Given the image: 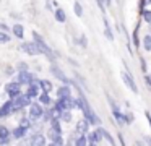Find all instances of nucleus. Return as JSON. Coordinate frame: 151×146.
I'll return each mask as SVG.
<instances>
[{
  "instance_id": "27",
  "label": "nucleus",
  "mask_w": 151,
  "mask_h": 146,
  "mask_svg": "<svg viewBox=\"0 0 151 146\" xmlns=\"http://www.w3.org/2000/svg\"><path fill=\"white\" fill-rule=\"evenodd\" d=\"M101 132H102V136H104V138H106V140H107V141H109V143H114V138H112V136H111V135H109V133H107V132H106V130H102V128H101Z\"/></svg>"
},
{
  "instance_id": "9",
  "label": "nucleus",
  "mask_w": 151,
  "mask_h": 146,
  "mask_svg": "<svg viewBox=\"0 0 151 146\" xmlns=\"http://www.w3.org/2000/svg\"><path fill=\"white\" fill-rule=\"evenodd\" d=\"M88 128H89L88 120H80V122L76 123V133H78V135H86Z\"/></svg>"
},
{
  "instance_id": "26",
  "label": "nucleus",
  "mask_w": 151,
  "mask_h": 146,
  "mask_svg": "<svg viewBox=\"0 0 151 146\" xmlns=\"http://www.w3.org/2000/svg\"><path fill=\"white\" fill-rule=\"evenodd\" d=\"M141 15H143L145 21H148V23L151 21V12H150V10H145V12H141Z\"/></svg>"
},
{
  "instance_id": "18",
  "label": "nucleus",
  "mask_w": 151,
  "mask_h": 146,
  "mask_svg": "<svg viewBox=\"0 0 151 146\" xmlns=\"http://www.w3.org/2000/svg\"><path fill=\"white\" fill-rule=\"evenodd\" d=\"M104 26H106V37L109 39V41H112L114 39V34H112V31H111V26H109V23H107V19L104 18Z\"/></svg>"
},
{
  "instance_id": "12",
  "label": "nucleus",
  "mask_w": 151,
  "mask_h": 146,
  "mask_svg": "<svg viewBox=\"0 0 151 146\" xmlns=\"http://www.w3.org/2000/svg\"><path fill=\"white\" fill-rule=\"evenodd\" d=\"M15 110V107H13V102H7L5 104L4 107H2V109H0V117H5V115H8V114H12Z\"/></svg>"
},
{
  "instance_id": "15",
  "label": "nucleus",
  "mask_w": 151,
  "mask_h": 146,
  "mask_svg": "<svg viewBox=\"0 0 151 146\" xmlns=\"http://www.w3.org/2000/svg\"><path fill=\"white\" fill-rule=\"evenodd\" d=\"M31 145L42 146V145H46V138H44L42 135H36V136H33V140H31Z\"/></svg>"
},
{
  "instance_id": "30",
  "label": "nucleus",
  "mask_w": 151,
  "mask_h": 146,
  "mask_svg": "<svg viewBox=\"0 0 151 146\" xmlns=\"http://www.w3.org/2000/svg\"><path fill=\"white\" fill-rule=\"evenodd\" d=\"M8 41H10L8 34H5V32H0V42H8Z\"/></svg>"
},
{
  "instance_id": "29",
  "label": "nucleus",
  "mask_w": 151,
  "mask_h": 146,
  "mask_svg": "<svg viewBox=\"0 0 151 146\" xmlns=\"http://www.w3.org/2000/svg\"><path fill=\"white\" fill-rule=\"evenodd\" d=\"M138 29H140V26H137L135 34H133V42H135V45H137V47H138V44H140V42H138Z\"/></svg>"
},
{
  "instance_id": "4",
  "label": "nucleus",
  "mask_w": 151,
  "mask_h": 146,
  "mask_svg": "<svg viewBox=\"0 0 151 146\" xmlns=\"http://www.w3.org/2000/svg\"><path fill=\"white\" fill-rule=\"evenodd\" d=\"M20 49H21L23 52H26V54H29V55H37V54H41V50H39V47H37L36 42H24V44L20 45Z\"/></svg>"
},
{
  "instance_id": "2",
  "label": "nucleus",
  "mask_w": 151,
  "mask_h": 146,
  "mask_svg": "<svg viewBox=\"0 0 151 146\" xmlns=\"http://www.w3.org/2000/svg\"><path fill=\"white\" fill-rule=\"evenodd\" d=\"M12 102H13L15 110L23 109V107L29 106V96H28V94H17L15 97H12Z\"/></svg>"
},
{
  "instance_id": "39",
  "label": "nucleus",
  "mask_w": 151,
  "mask_h": 146,
  "mask_svg": "<svg viewBox=\"0 0 151 146\" xmlns=\"http://www.w3.org/2000/svg\"><path fill=\"white\" fill-rule=\"evenodd\" d=\"M150 3H151V0H150Z\"/></svg>"
},
{
  "instance_id": "5",
  "label": "nucleus",
  "mask_w": 151,
  "mask_h": 146,
  "mask_svg": "<svg viewBox=\"0 0 151 146\" xmlns=\"http://www.w3.org/2000/svg\"><path fill=\"white\" fill-rule=\"evenodd\" d=\"M47 136H49L50 140L54 141V145H62V130L60 128H55V127H50L49 133H47Z\"/></svg>"
},
{
  "instance_id": "28",
  "label": "nucleus",
  "mask_w": 151,
  "mask_h": 146,
  "mask_svg": "<svg viewBox=\"0 0 151 146\" xmlns=\"http://www.w3.org/2000/svg\"><path fill=\"white\" fill-rule=\"evenodd\" d=\"M29 123H31V119H23V120H21V123H20V127L28 128V127H29Z\"/></svg>"
},
{
  "instance_id": "22",
  "label": "nucleus",
  "mask_w": 151,
  "mask_h": 146,
  "mask_svg": "<svg viewBox=\"0 0 151 146\" xmlns=\"http://www.w3.org/2000/svg\"><path fill=\"white\" fill-rule=\"evenodd\" d=\"M60 119L65 120V122H70V120H72V114H70L68 110H62V115H60Z\"/></svg>"
},
{
  "instance_id": "35",
  "label": "nucleus",
  "mask_w": 151,
  "mask_h": 146,
  "mask_svg": "<svg viewBox=\"0 0 151 146\" xmlns=\"http://www.w3.org/2000/svg\"><path fill=\"white\" fill-rule=\"evenodd\" d=\"M104 3H106V5H111V3H112V0H104Z\"/></svg>"
},
{
  "instance_id": "16",
  "label": "nucleus",
  "mask_w": 151,
  "mask_h": 146,
  "mask_svg": "<svg viewBox=\"0 0 151 146\" xmlns=\"http://www.w3.org/2000/svg\"><path fill=\"white\" fill-rule=\"evenodd\" d=\"M59 97H70L72 96V91H70V88L68 86H62V88H59Z\"/></svg>"
},
{
  "instance_id": "24",
  "label": "nucleus",
  "mask_w": 151,
  "mask_h": 146,
  "mask_svg": "<svg viewBox=\"0 0 151 146\" xmlns=\"http://www.w3.org/2000/svg\"><path fill=\"white\" fill-rule=\"evenodd\" d=\"M143 42H145V49H146V50H151V34H148Z\"/></svg>"
},
{
  "instance_id": "40",
  "label": "nucleus",
  "mask_w": 151,
  "mask_h": 146,
  "mask_svg": "<svg viewBox=\"0 0 151 146\" xmlns=\"http://www.w3.org/2000/svg\"><path fill=\"white\" fill-rule=\"evenodd\" d=\"M150 78H151V76H150Z\"/></svg>"
},
{
  "instance_id": "11",
  "label": "nucleus",
  "mask_w": 151,
  "mask_h": 146,
  "mask_svg": "<svg viewBox=\"0 0 151 146\" xmlns=\"http://www.w3.org/2000/svg\"><path fill=\"white\" fill-rule=\"evenodd\" d=\"M7 91L10 93L12 97H15L17 94H20V83H8L7 84Z\"/></svg>"
},
{
  "instance_id": "32",
  "label": "nucleus",
  "mask_w": 151,
  "mask_h": 146,
  "mask_svg": "<svg viewBox=\"0 0 151 146\" xmlns=\"http://www.w3.org/2000/svg\"><path fill=\"white\" fill-rule=\"evenodd\" d=\"M18 68H20V71H26L28 65L26 63H20V65H18Z\"/></svg>"
},
{
  "instance_id": "37",
  "label": "nucleus",
  "mask_w": 151,
  "mask_h": 146,
  "mask_svg": "<svg viewBox=\"0 0 151 146\" xmlns=\"http://www.w3.org/2000/svg\"><path fill=\"white\" fill-rule=\"evenodd\" d=\"M146 143H148V145H151V140H150V138H146Z\"/></svg>"
},
{
  "instance_id": "20",
  "label": "nucleus",
  "mask_w": 151,
  "mask_h": 146,
  "mask_svg": "<svg viewBox=\"0 0 151 146\" xmlns=\"http://www.w3.org/2000/svg\"><path fill=\"white\" fill-rule=\"evenodd\" d=\"M13 32H15V36H17V37H23V26L15 24L13 26Z\"/></svg>"
},
{
  "instance_id": "21",
  "label": "nucleus",
  "mask_w": 151,
  "mask_h": 146,
  "mask_svg": "<svg viewBox=\"0 0 151 146\" xmlns=\"http://www.w3.org/2000/svg\"><path fill=\"white\" fill-rule=\"evenodd\" d=\"M41 88H42L46 93H49V91L52 89V83H50V81H47V80H44V81H41Z\"/></svg>"
},
{
  "instance_id": "25",
  "label": "nucleus",
  "mask_w": 151,
  "mask_h": 146,
  "mask_svg": "<svg viewBox=\"0 0 151 146\" xmlns=\"http://www.w3.org/2000/svg\"><path fill=\"white\" fill-rule=\"evenodd\" d=\"M73 6H75V13H76V16H81V15H83V8H81V5H80V3L76 2Z\"/></svg>"
},
{
  "instance_id": "8",
  "label": "nucleus",
  "mask_w": 151,
  "mask_h": 146,
  "mask_svg": "<svg viewBox=\"0 0 151 146\" xmlns=\"http://www.w3.org/2000/svg\"><path fill=\"white\" fill-rule=\"evenodd\" d=\"M42 115V109H41V106H37V104H33L31 106V109H29V119L33 120H36L37 117H41Z\"/></svg>"
},
{
  "instance_id": "10",
  "label": "nucleus",
  "mask_w": 151,
  "mask_h": 146,
  "mask_svg": "<svg viewBox=\"0 0 151 146\" xmlns=\"http://www.w3.org/2000/svg\"><path fill=\"white\" fill-rule=\"evenodd\" d=\"M10 133L7 127H0V145H8L10 143Z\"/></svg>"
},
{
  "instance_id": "14",
  "label": "nucleus",
  "mask_w": 151,
  "mask_h": 146,
  "mask_svg": "<svg viewBox=\"0 0 151 146\" xmlns=\"http://www.w3.org/2000/svg\"><path fill=\"white\" fill-rule=\"evenodd\" d=\"M114 117H115V122L119 123V125H125V123H128V117H125L124 114H120L119 110H114Z\"/></svg>"
},
{
  "instance_id": "17",
  "label": "nucleus",
  "mask_w": 151,
  "mask_h": 146,
  "mask_svg": "<svg viewBox=\"0 0 151 146\" xmlns=\"http://www.w3.org/2000/svg\"><path fill=\"white\" fill-rule=\"evenodd\" d=\"M55 19L57 21H60V23H65V12H63L62 8H59V10H55Z\"/></svg>"
},
{
  "instance_id": "13",
  "label": "nucleus",
  "mask_w": 151,
  "mask_h": 146,
  "mask_svg": "<svg viewBox=\"0 0 151 146\" xmlns=\"http://www.w3.org/2000/svg\"><path fill=\"white\" fill-rule=\"evenodd\" d=\"M50 71H52V73L55 75V76L59 78V80L62 81V83H70V81H68V78H67L65 75H63V73H62V71H60L57 67H52V68H50Z\"/></svg>"
},
{
  "instance_id": "7",
  "label": "nucleus",
  "mask_w": 151,
  "mask_h": 146,
  "mask_svg": "<svg viewBox=\"0 0 151 146\" xmlns=\"http://www.w3.org/2000/svg\"><path fill=\"white\" fill-rule=\"evenodd\" d=\"M33 80H34V76L29 75L28 71H20V75H18V83L20 84H31Z\"/></svg>"
},
{
  "instance_id": "6",
  "label": "nucleus",
  "mask_w": 151,
  "mask_h": 146,
  "mask_svg": "<svg viewBox=\"0 0 151 146\" xmlns=\"http://www.w3.org/2000/svg\"><path fill=\"white\" fill-rule=\"evenodd\" d=\"M122 80H124V83L127 84V88L132 91V93H138V88H137V84H135L133 78L130 76V73H127V71H122Z\"/></svg>"
},
{
  "instance_id": "1",
  "label": "nucleus",
  "mask_w": 151,
  "mask_h": 146,
  "mask_svg": "<svg viewBox=\"0 0 151 146\" xmlns=\"http://www.w3.org/2000/svg\"><path fill=\"white\" fill-rule=\"evenodd\" d=\"M33 37H34V42L37 44V47H39L41 54H46L50 60H54V58H55V57H54V52L49 49V45H47V44H44V41L41 39V36L36 34V32H33Z\"/></svg>"
},
{
  "instance_id": "23",
  "label": "nucleus",
  "mask_w": 151,
  "mask_h": 146,
  "mask_svg": "<svg viewBox=\"0 0 151 146\" xmlns=\"http://www.w3.org/2000/svg\"><path fill=\"white\" fill-rule=\"evenodd\" d=\"M41 102H42V104H49V102H50L49 93H46V91H44V93L41 94Z\"/></svg>"
},
{
  "instance_id": "33",
  "label": "nucleus",
  "mask_w": 151,
  "mask_h": 146,
  "mask_svg": "<svg viewBox=\"0 0 151 146\" xmlns=\"http://www.w3.org/2000/svg\"><path fill=\"white\" fill-rule=\"evenodd\" d=\"M86 44H88V41H86V37H85V36H81V45H83V47H86Z\"/></svg>"
},
{
  "instance_id": "38",
  "label": "nucleus",
  "mask_w": 151,
  "mask_h": 146,
  "mask_svg": "<svg viewBox=\"0 0 151 146\" xmlns=\"http://www.w3.org/2000/svg\"><path fill=\"white\" fill-rule=\"evenodd\" d=\"M150 31H151V21H150Z\"/></svg>"
},
{
  "instance_id": "36",
  "label": "nucleus",
  "mask_w": 151,
  "mask_h": 146,
  "mask_svg": "<svg viewBox=\"0 0 151 146\" xmlns=\"http://www.w3.org/2000/svg\"><path fill=\"white\" fill-rule=\"evenodd\" d=\"M0 28H2V29H7V26H5V24H2V23H0Z\"/></svg>"
},
{
  "instance_id": "31",
  "label": "nucleus",
  "mask_w": 151,
  "mask_h": 146,
  "mask_svg": "<svg viewBox=\"0 0 151 146\" xmlns=\"http://www.w3.org/2000/svg\"><path fill=\"white\" fill-rule=\"evenodd\" d=\"M75 145H78V146H85V145H86V138H80V140H76Z\"/></svg>"
},
{
  "instance_id": "19",
  "label": "nucleus",
  "mask_w": 151,
  "mask_h": 146,
  "mask_svg": "<svg viewBox=\"0 0 151 146\" xmlns=\"http://www.w3.org/2000/svg\"><path fill=\"white\" fill-rule=\"evenodd\" d=\"M24 133H26V128H23V127H18V128L13 132V136H15L17 140H20V138H23V136H24Z\"/></svg>"
},
{
  "instance_id": "34",
  "label": "nucleus",
  "mask_w": 151,
  "mask_h": 146,
  "mask_svg": "<svg viewBox=\"0 0 151 146\" xmlns=\"http://www.w3.org/2000/svg\"><path fill=\"white\" fill-rule=\"evenodd\" d=\"M7 73H8V75H12V73H13V68L8 67V68H7Z\"/></svg>"
},
{
  "instance_id": "3",
  "label": "nucleus",
  "mask_w": 151,
  "mask_h": 146,
  "mask_svg": "<svg viewBox=\"0 0 151 146\" xmlns=\"http://www.w3.org/2000/svg\"><path fill=\"white\" fill-rule=\"evenodd\" d=\"M83 112H85V117H86V120H88V122L91 123V125H98V123L101 122V120H99V117L96 115V114L93 112V109L88 106V102H86L85 106H83Z\"/></svg>"
}]
</instances>
